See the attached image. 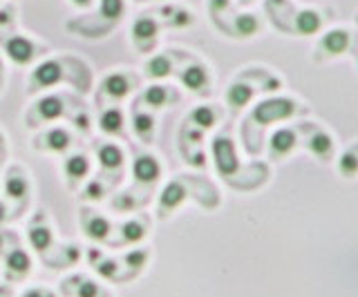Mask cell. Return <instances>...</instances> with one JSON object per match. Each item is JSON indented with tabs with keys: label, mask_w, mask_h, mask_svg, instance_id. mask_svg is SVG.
<instances>
[{
	"label": "cell",
	"mask_w": 358,
	"mask_h": 297,
	"mask_svg": "<svg viewBox=\"0 0 358 297\" xmlns=\"http://www.w3.org/2000/svg\"><path fill=\"white\" fill-rule=\"evenodd\" d=\"M74 3H76L78 7H85V5H90V3H92V0H74Z\"/></svg>",
	"instance_id": "cell-42"
},
{
	"label": "cell",
	"mask_w": 358,
	"mask_h": 297,
	"mask_svg": "<svg viewBox=\"0 0 358 297\" xmlns=\"http://www.w3.org/2000/svg\"><path fill=\"white\" fill-rule=\"evenodd\" d=\"M347 47H350V34L345 29H331L327 36L320 40V50H324L327 54H343Z\"/></svg>",
	"instance_id": "cell-9"
},
{
	"label": "cell",
	"mask_w": 358,
	"mask_h": 297,
	"mask_svg": "<svg viewBox=\"0 0 358 297\" xmlns=\"http://www.w3.org/2000/svg\"><path fill=\"white\" fill-rule=\"evenodd\" d=\"M268 87H271V90H278V87H280V81H278V79H271V81H268Z\"/></svg>",
	"instance_id": "cell-41"
},
{
	"label": "cell",
	"mask_w": 358,
	"mask_h": 297,
	"mask_svg": "<svg viewBox=\"0 0 358 297\" xmlns=\"http://www.w3.org/2000/svg\"><path fill=\"white\" fill-rule=\"evenodd\" d=\"M309 150L320 159H329L334 152V141L327 132H316V135L309 139Z\"/></svg>",
	"instance_id": "cell-16"
},
{
	"label": "cell",
	"mask_w": 358,
	"mask_h": 297,
	"mask_svg": "<svg viewBox=\"0 0 358 297\" xmlns=\"http://www.w3.org/2000/svg\"><path fill=\"white\" fill-rule=\"evenodd\" d=\"M338 170H341V174H345V177H354L356 174V170H358V157H356V152L354 150H350V152H345V155L341 157V161H338Z\"/></svg>",
	"instance_id": "cell-30"
},
{
	"label": "cell",
	"mask_w": 358,
	"mask_h": 297,
	"mask_svg": "<svg viewBox=\"0 0 358 297\" xmlns=\"http://www.w3.org/2000/svg\"><path fill=\"white\" fill-rule=\"evenodd\" d=\"M148 235V228L141 222H126L121 226V241H126V244H139V241Z\"/></svg>",
	"instance_id": "cell-22"
},
{
	"label": "cell",
	"mask_w": 358,
	"mask_h": 297,
	"mask_svg": "<svg viewBox=\"0 0 358 297\" xmlns=\"http://www.w3.org/2000/svg\"><path fill=\"white\" fill-rule=\"evenodd\" d=\"M132 125H134V135H137L141 141H152V130H155L152 114H145V112L134 114Z\"/></svg>",
	"instance_id": "cell-24"
},
{
	"label": "cell",
	"mask_w": 358,
	"mask_h": 297,
	"mask_svg": "<svg viewBox=\"0 0 358 297\" xmlns=\"http://www.w3.org/2000/svg\"><path fill=\"white\" fill-rule=\"evenodd\" d=\"M83 230H85V235L92 239V241H106L110 237V222L106 217H101V215H92L90 219H85V224H83Z\"/></svg>",
	"instance_id": "cell-10"
},
{
	"label": "cell",
	"mask_w": 358,
	"mask_h": 297,
	"mask_svg": "<svg viewBox=\"0 0 358 297\" xmlns=\"http://www.w3.org/2000/svg\"><path fill=\"white\" fill-rule=\"evenodd\" d=\"M320 16L316 12H311V9H307V12H300L298 18H296V29L300 31V34L305 36H311L316 34V31L320 29Z\"/></svg>",
	"instance_id": "cell-18"
},
{
	"label": "cell",
	"mask_w": 358,
	"mask_h": 297,
	"mask_svg": "<svg viewBox=\"0 0 358 297\" xmlns=\"http://www.w3.org/2000/svg\"><path fill=\"white\" fill-rule=\"evenodd\" d=\"M3 250H5V235L0 233V252H3Z\"/></svg>",
	"instance_id": "cell-43"
},
{
	"label": "cell",
	"mask_w": 358,
	"mask_h": 297,
	"mask_svg": "<svg viewBox=\"0 0 358 297\" xmlns=\"http://www.w3.org/2000/svg\"><path fill=\"white\" fill-rule=\"evenodd\" d=\"M5 268H7V277H25L31 268V257L25 248H11L5 255Z\"/></svg>",
	"instance_id": "cell-3"
},
{
	"label": "cell",
	"mask_w": 358,
	"mask_h": 297,
	"mask_svg": "<svg viewBox=\"0 0 358 297\" xmlns=\"http://www.w3.org/2000/svg\"><path fill=\"white\" fill-rule=\"evenodd\" d=\"M294 112H296V103L291 98H268V101L255 105L253 121L260 125H268L280 119H289Z\"/></svg>",
	"instance_id": "cell-1"
},
{
	"label": "cell",
	"mask_w": 358,
	"mask_h": 297,
	"mask_svg": "<svg viewBox=\"0 0 358 297\" xmlns=\"http://www.w3.org/2000/svg\"><path fill=\"white\" fill-rule=\"evenodd\" d=\"M103 90L106 94H110L112 98H123L130 92V81L128 76L123 74H110L108 79L103 81Z\"/></svg>",
	"instance_id": "cell-15"
},
{
	"label": "cell",
	"mask_w": 358,
	"mask_h": 297,
	"mask_svg": "<svg viewBox=\"0 0 358 297\" xmlns=\"http://www.w3.org/2000/svg\"><path fill=\"white\" fill-rule=\"evenodd\" d=\"M45 146H48L50 150L54 152H65L67 148H70V143H72V137H70V132L63 130V128H54L50 130L48 135H45Z\"/></svg>",
	"instance_id": "cell-19"
},
{
	"label": "cell",
	"mask_w": 358,
	"mask_h": 297,
	"mask_svg": "<svg viewBox=\"0 0 358 297\" xmlns=\"http://www.w3.org/2000/svg\"><path fill=\"white\" fill-rule=\"evenodd\" d=\"M190 23V14L188 12H184V9H179V12L173 16V20H171V25L173 27H186Z\"/></svg>",
	"instance_id": "cell-36"
},
{
	"label": "cell",
	"mask_w": 358,
	"mask_h": 297,
	"mask_svg": "<svg viewBox=\"0 0 358 297\" xmlns=\"http://www.w3.org/2000/svg\"><path fill=\"white\" fill-rule=\"evenodd\" d=\"M22 297H54V295H50L48 291H43V289H29Z\"/></svg>",
	"instance_id": "cell-38"
},
{
	"label": "cell",
	"mask_w": 358,
	"mask_h": 297,
	"mask_svg": "<svg viewBox=\"0 0 358 297\" xmlns=\"http://www.w3.org/2000/svg\"><path fill=\"white\" fill-rule=\"evenodd\" d=\"M253 98V90L244 83H233L227 90V103L235 107H244Z\"/></svg>",
	"instance_id": "cell-17"
},
{
	"label": "cell",
	"mask_w": 358,
	"mask_h": 297,
	"mask_svg": "<svg viewBox=\"0 0 358 297\" xmlns=\"http://www.w3.org/2000/svg\"><path fill=\"white\" fill-rule=\"evenodd\" d=\"M182 83L188 87V90H201V87L208 85V72L201 68V65H188V68L182 72Z\"/></svg>",
	"instance_id": "cell-11"
},
{
	"label": "cell",
	"mask_w": 358,
	"mask_h": 297,
	"mask_svg": "<svg viewBox=\"0 0 358 297\" xmlns=\"http://www.w3.org/2000/svg\"><path fill=\"white\" fill-rule=\"evenodd\" d=\"M145 72H148L150 79H166L173 72V63L168 61V56H155L145 65Z\"/></svg>",
	"instance_id": "cell-26"
},
{
	"label": "cell",
	"mask_w": 358,
	"mask_h": 297,
	"mask_svg": "<svg viewBox=\"0 0 358 297\" xmlns=\"http://www.w3.org/2000/svg\"><path fill=\"white\" fill-rule=\"evenodd\" d=\"M117 271H119V264L115 259H103L96 264V273L101 277H108V280H115L117 277Z\"/></svg>",
	"instance_id": "cell-33"
},
{
	"label": "cell",
	"mask_w": 358,
	"mask_h": 297,
	"mask_svg": "<svg viewBox=\"0 0 358 297\" xmlns=\"http://www.w3.org/2000/svg\"><path fill=\"white\" fill-rule=\"evenodd\" d=\"M123 12V0H101V14L110 20H117Z\"/></svg>",
	"instance_id": "cell-31"
},
{
	"label": "cell",
	"mask_w": 358,
	"mask_h": 297,
	"mask_svg": "<svg viewBox=\"0 0 358 297\" xmlns=\"http://www.w3.org/2000/svg\"><path fill=\"white\" fill-rule=\"evenodd\" d=\"M159 172H162L159 163H157V159L150 157V155H141L132 163V174H134V179H137L139 183L157 181V179H159Z\"/></svg>",
	"instance_id": "cell-4"
},
{
	"label": "cell",
	"mask_w": 358,
	"mask_h": 297,
	"mask_svg": "<svg viewBox=\"0 0 358 297\" xmlns=\"http://www.w3.org/2000/svg\"><path fill=\"white\" fill-rule=\"evenodd\" d=\"M148 261V250L137 248V250H130L126 255V264L130 268H143V264Z\"/></svg>",
	"instance_id": "cell-32"
},
{
	"label": "cell",
	"mask_w": 358,
	"mask_h": 297,
	"mask_svg": "<svg viewBox=\"0 0 358 297\" xmlns=\"http://www.w3.org/2000/svg\"><path fill=\"white\" fill-rule=\"evenodd\" d=\"M229 5V0H210V12L215 14V12H222L224 7Z\"/></svg>",
	"instance_id": "cell-37"
},
{
	"label": "cell",
	"mask_w": 358,
	"mask_h": 297,
	"mask_svg": "<svg viewBox=\"0 0 358 297\" xmlns=\"http://www.w3.org/2000/svg\"><path fill=\"white\" fill-rule=\"evenodd\" d=\"M157 34V23L152 18H137V23L132 25V36L137 43L148 40Z\"/></svg>",
	"instance_id": "cell-27"
},
{
	"label": "cell",
	"mask_w": 358,
	"mask_h": 297,
	"mask_svg": "<svg viewBox=\"0 0 358 297\" xmlns=\"http://www.w3.org/2000/svg\"><path fill=\"white\" fill-rule=\"evenodd\" d=\"M27 239H29V244H31L34 250L45 252L48 248H52L54 235H52V230L48 226H31L27 230Z\"/></svg>",
	"instance_id": "cell-14"
},
{
	"label": "cell",
	"mask_w": 358,
	"mask_h": 297,
	"mask_svg": "<svg viewBox=\"0 0 358 297\" xmlns=\"http://www.w3.org/2000/svg\"><path fill=\"white\" fill-rule=\"evenodd\" d=\"M99 161L106 170H119L123 166V150L115 143H106L99 150Z\"/></svg>",
	"instance_id": "cell-12"
},
{
	"label": "cell",
	"mask_w": 358,
	"mask_h": 297,
	"mask_svg": "<svg viewBox=\"0 0 358 297\" xmlns=\"http://www.w3.org/2000/svg\"><path fill=\"white\" fill-rule=\"evenodd\" d=\"M296 141H298L296 132L282 128V130L273 132L271 141H268V146H271V152H273L275 157H285V155H289V152L296 148Z\"/></svg>",
	"instance_id": "cell-7"
},
{
	"label": "cell",
	"mask_w": 358,
	"mask_h": 297,
	"mask_svg": "<svg viewBox=\"0 0 358 297\" xmlns=\"http://www.w3.org/2000/svg\"><path fill=\"white\" fill-rule=\"evenodd\" d=\"M7 54H9V59L18 63V65H25L34 59V54H36V47H34V43L27 40V38H22V36H14V38H9L7 40V45H5Z\"/></svg>",
	"instance_id": "cell-5"
},
{
	"label": "cell",
	"mask_w": 358,
	"mask_h": 297,
	"mask_svg": "<svg viewBox=\"0 0 358 297\" xmlns=\"http://www.w3.org/2000/svg\"><path fill=\"white\" fill-rule=\"evenodd\" d=\"M166 98H168V92H166V87H162V85H150L148 90L143 92V103H148L150 107L166 105Z\"/></svg>",
	"instance_id": "cell-28"
},
{
	"label": "cell",
	"mask_w": 358,
	"mask_h": 297,
	"mask_svg": "<svg viewBox=\"0 0 358 297\" xmlns=\"http://www.w3.org/2000/svg\"><path fill=\"white\" fill-rule=\"evenodd\" d=\"M63 79V68L56 61H45L34 70L31 81L36 83V87H50L54 83H59Z\"/></svg>",
	"instance_id": "cell-6"
},
{
	"label": "cell",
	"mask_w": 358,
	"mask_h": 297,
	"mask_svg": "<svg viewBox=\"0 0 358 297\" xmlns=\"http://www.w3.org/2000/svg\"><path fill=\"white\" fill-rule=\"evenodd\" d=\"M99 295H101V289L96 282L81 280V284H78V289H76V297H99Z\"/></svg>",
	"instance_id": "cell-34"
},
{
	"label": "cell",
	"mask_w": 358,
	"mask_h": 297,
	"mask_svg": "<svg viewBox=\"0 0 358 297\" xmlns=\"http://www.w3.org/2000/svg\"><path fill=\"white\" fill-rule=\"evenodd\" d=\"M76 125L81 128V130H87V116H83V114L78 116V119H76Z\"/></svg>",
	"instance_id": "cell-39"
},
{
	"label": "cell",
	"mask_w": 358,
	"mask_h": 297,
	"mask_svg": "<svg viewBox=\"0 0 358 297\" xmlns=\"http://www.w3.org/2000/svg\"><path fill=\"white\" fill-rule=\"evenodd\" d=\"M235 31H238L240 36H251L257 31V18L251 16V14H240L235 18Z\"/></svg>",
	"instance_id": "cell-29"
},
{
	"label": "cell",
	"mask_w": 358,
	"mask_h": 297,
	"mask_svg": "<svg viewBox=\"0 0 358 297\" xmlns=\"http://www.w3.org/2000/svg\"><path fill=\"white\" fill-rule=\"evenodd\" d=\"M5 219H7V206H5L3 201H0V224H3Z\"/></svg>",
	"instance_id": "cell-40"
},
{
	"label": "cell",
	"mask_w": 358,
	"mask_h": 297,
	"mask_svg": "<svg viewBox=\"0 0 358 297\" xmlns=\"http://www.w3.org/2000/svg\"><path fill=\"white\" fill-rule=\"evenodd\" d=\"M0 68H3V63H0Z\"/></svg>",
	"instance_id": "cell-44"
},
{
	"label": "cell",
	"mask_w": 358,
	"mask_h": 297,
	"mask_svg": "<svg viewBox=\"0 0 358 297\" xmlns=\"http://www.w3.org/2000/svg\"><path fill=\"white\" fill-rule=\"evenodd\" d=\"M36 112L43 121H54V119H59L63 116L65 112V107H63V101L59 96H45L38 101L36 105Z\"/></svg>",
	"instance_id": "cell-13"
},
{
	"label": "cell",
	"mask_w": 358,
	"mask_h": 297,
	"mask_svg": "<svg viewBox=\"0 0 358 297\" xmlns=\"http://www.w3.org/2000/svg\"><path fill=\"white\" fill-rule=\"evenodd\" d=\"M27 190H29L27 179L22 177L20 172H11L9 177H7V181H5V192H7V197H11V199H22V197L27 195Z\"/></svg>",
	"instance_id": "cell-20"
},
{
	"label": "cell",
	"mask_w": 358,
	"mask_h": 297,
	"mask_svg": "<svg viewBox=\"0 0 358 297\" xmlns=\"http://www.w3.org/2000/svg\"><path fill=\"white\" fill-rule=\"evenodd\" d=\"M190 121H193L195 125H199L201 130H208L217 123V114H215V109L208 107V105H199L195 107L193 112H190Z\"/></svg>",
	"instance_id": "cell-25"
},
{
	"label": "cell",
	"mask_w": 358,
	"mask_h": 297,
	"mask_svg": "<svg viewBox=\"0 0 358 297\" xmlns=\"http://www.w3.org/2000/svg\"><path fill=\"white\" fill-rule=\"evenodd\" d=\"M213 157H215V166L224 177L238 172V155H235V148H233L231 139L220 137V139L213 141Z\"/></svg>",
	"instance_id": "cell-2"
},
{
	"label": "cell",
	"mask_w": 358,
	"mask_h": 297,
	"mask_svg": "<svg viewBox=\"0 0 358 297\" xmlns=\"http://www.w3.org/2000/svg\"><path fill=\"white\" fill-rule=\"evenodd\" d=\"M186 199V188L179 181H171L166 185V188L162 190V197H159V208L162 211H173V208H177L179 204H182Z\"/></svg>",
	"instance_id": "cell-8"
},
{
	"label": "cell",
	"mask_w": 358,
	"mask_h": 297,
	"mask_svg": "<svg viewBox=\"0 0 358 297\" xmlns=\"http://www.w3.org/2000/svg\"><path fill=\"white\" fill-rule=\"evenodd\" d=\"M99 125L103 132H108V135H117V132H121V128H123V112L117 107L106 109V112L101 114Z\"/></svg>",
	"instance_id": "cell-21"
},
{
	"label": "cell",
	"mask_w": 358,
	"mask_h": 297,
	"mask_svg": "<svg viewBox=\"0 0 358 297\" xmlns=\"http://www.w3.org/2000/svg\"><path fill=\"white\" fill-rule=\"evenodd\" d=\"M103 192H106L103 185H101L99 181H92L85 188V197H87V199H101V197H103Z\"/></svg>",
	"instance_id": "cell-35"
},
{
	"label": "cell",
	"mask_w": 358,
	"mask_h": 297,
	"mask_svg": "<svg viewBox=\"0 0 358 297\" xmlns=\"http://www.w3.org/2000/svg\"><path fill=\"white\" fill-rule=\"evenodd\" d=\"M90 172V161L83 155H72L65 161V174L70 179H83Z\"/></svg>",
	"instance_id": "cell-23"
}]
</instances>
